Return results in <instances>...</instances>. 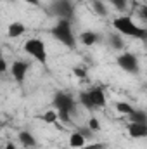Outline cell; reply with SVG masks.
<instances>
[{"mask_svg": "<svg viewBox=\"0 0 147 149\" xmlns=\"http://www.w3.org/2000/svg\"><path fill=\"white\" fill-rule=\"evenodd\" d=\"M52 106L54 109L57 111V118L64 123H71V116H74L76 108H78V102L73 99L71 94L64 92V90H59L54 94V99H52Z\"/></svg>", "mask_w": 147, "mask_h": 149, "instance_id": "6da1fadb", "label": "cell"}, {"mask_svg": "<svg viewBox=\"0 0 147 149\" xmlns=\"http://www.w3.org/2000/svg\"><path fill=\"white\" fill-rule=\"evenodd\" d=\"M112 30L116 33H119L121 37H132L137 38V40H144L147 35V30L139 26L130 16H119V17H114L112 19Z\"/></svg>", "mask_w": 147, "mask_h": 149, "instance_id": "7a4b0ae2", "label": "cell"}, {"mask_svg": "<svg viewBox=\"0 0 147 149\" xmlns=\"http://www.w3.org/2000/svg\"><path fill=\"white\" fill-rule=\"evenodd\" d=\"M50 35L55 38L59 43H62L68 49L76 47V35L73 31V24L71 21H64V19H57V23L50 28Z\"/></svg>", "mask_w": 147, "mask_h": 149, "instance_id": "3957f363", "label": "cell"}, {"mask_svg": "<svg viewBox=\"0 0 147 149\" xmlns=\"http://www.w3.org/2000/svg\"><path fill=\"white\" fill-rule=\"evenodd\" d=\"M78 104H81L88 111H95L106 106V94L101 87H94L88 90H81L78 95Z\"/></svg>", "mask_w": 147, "mask_h": 149, "instance_id": "277c9868", "label": "cell"}, {"mask_svg": "<svg viewBox=\"0 0 147 149\" xmlns=\"http://www.w3.org/2000/svg\"><path fill=\"white\" fill-rule=\"evenodd\" d=\"M24 52L31 57V59H35L37 63H40L42 66H47V59H49V54H47V45H45V42L42 40V38H28L26 42H24Z\"/></svg>", "mask_w": 147, "mask_h": 149, "instance_id": "5b68a950", "label": "cell"}, {"mask_svg": "<svg viewBox=\"0 0 147 149\" xmlns=\"http://www.w3.org/2000/svg\"><path fill=\"white\" fill-rule=\"evenodd\" d=\"M50 12L57 19H64V21L73 23L74 14H76V7H74L73 0H54L50 3Z\"/></svg>", "mask_w": 147, "mask_h": 149, "instance_id": "8992f818", "label": "cell"}, {"mask_svg": "<svg viewBox=\"0 0 147 149\" xmlns=\"http://www.w3.org/2000/svg\"><path fill=\"white\" fill-rule=\"evenodd\" d=\"M116 64H118L123 71H126V73H130V74H137L140 71V61H139V57H137L135 54H132V52H123V54H119V56L116 57Z\"/></svg>", "mask_w": 147, "mask_h": 149, "instance_id": "52a82bcc", "label": "cell"}, {"mask_svg": "<svg viewBox=\"0 0 147 149\" xmlns=\"http://www.w3.org/2000/svg\"><path fill=\"white\" fill-rule=\"evenodd\" d=\"M28 71H30V63L28 61H23V59L12 61V64H10V76H12V80L17 85H23L26 81Z\"/></svg>", "mask_w": 147, "mask_h": 149, "instance_id": "ba28073f", "label": "cell"}, {"mask_svg": "<svg viewBox=\"0 0 147 149\" xmlns=\"http://www.w3.org/2000/svg\"><path fill=\"white\" fill-rule=\"evenodd\" d=\"M101 33L99 31H94V30H85V31H81L78 37H76V42H80V43H83L85 47H94V45H97V43H101Z\"/></svg>", "mask_w": 147, "mask_h": 149, "instance_id": "9c48e42d", "label": "cell"}, {"mask_svg": "<svg viewBox=\"0 0 147 149\" xmlns=\"http://www.w3.org/2000/svg\"><path fill=\"white\" fill-rule=\"evenodd\" d=\"M126 130L132 139H146L147 137V123H130Z\"/></svg>", "mask_w": 147, "mask_h": 149, "instance_id": "30bf717a", "label": "cell"}, {"mask_svg": "<svg viewBox=\"0 0 147 149\" xmlns=\"http://www.w3.org/2000/svg\"><path fill=\"white\" fill-rule=\"evenodd\" d=\"M26 33V24L21 21H12L7 26V37L9 38H19Z\"/></svg>", "mask_w": 147, "mask_h": 149, "instance_id": "8fae6325", "label": "cell"}, {"mask_svg": "<svg viewBox=\"0 0 147 149\" xmlns=\"http://www.w3.org/2000/svg\"><path fill=\"white\" fill-rule=\"evenodd\" d=\"M17 139H19V144L23 146V148H35L38 146V141L37 137L30 132V130H21L19 134H17Z\"/></svg>", "mask_w": 147, "mask_h": 149, "instance_id": "7c38bea8", "label": "cell"}, {"mask_svg": "<svg viewBox=\"0 0 147 149\" xmlns=\"http://www.w3.org/2000/svg\"><path fill=\"white\" fill-rule=\"evenodd\" d=\"M107 42H109L111 49H114V50H123L125 49V40H123V37L119 33H116V31H112V33L107 35Z\"/></svg>", "mask_w": 147, "mask_h": 149, "instance_id": "4fadbf2b", "label": "cell"}, {"mask_svg": "<svg viewBox=\"0 0 147 149\" xmlns=\"http://www.w3.org/2000/svg\"><path fill=\"white\" fill-rule=\"evenodd\" d=\"M90 5H92L94 12L97 16H101V17H106L107 16V5H106L104 0H90Z\"/></svg>", "mask_w": 147, "mask_h": 149, "instance_id": "5bb4252c", "label": "cell"}, {"mask_svg": "<svg viewBox=\"0 0 147 149\" xmlns=\"http://www.w3.org/2000/svg\"><path fill=\"white\" fill-rule=\"evenodd\" d=\"M130 123H147V113L144 109H137L133 108V111L128 114Z\"/></svg>", "mask_w": 147, "mask_h": 149, "instance_id": "9a60e30c", "label": "cell"}, {"mask_svg": "<svg viewBox=\"0 0 147 149\" xmlns=\"http://www.w3.org/2000/svg\"><path fill=\"white\" fill-rule=\"evenodd\" d=\"M87 144V139L80 134V132H73L71 135H69V146L73 149H80L81 146H85Z\"/></svg>", "mask_w": 147, "mask_h": 149, "instance_id": "2e32d148", "label": "cell"}, {"mask_svg": "<svg viewBox=\"0 0 147 149\" xmlns=\"http://www.w3.org/2000/svg\"><path fill=\"white\" fill-rule=\"evenodd\" d=\"M38 118H40L42 121H45V123H52V125L59 121V118H57V111H55V109H49V111L42 113Z\"/></svg>", "mask_w": 147, "mask_h": 149, "instance_id": "e0dca14e", "label": "cell"}, {"mask_svg": "<svg viewBox=\"0 0 147 149\" xmlns=\"http://www.w3.org/2000/svg\"><path fill=\"white\" fill-rule=\"evenodd\" d=\"M116 111L119 113V114H125V116H128L130 113L133 111V106L130 104V102H123V101H119V102H116Z\"/></svg>", "mask_w": 147, "mask_h": 149, "instance_id": "ac0fdd59", "label": "cell"}, {"mask_svg": "<svg viewBox=\"0 0 147 149\" xmlns=\"http://www.w3.org/2000/svg\"><path fill=\"white\" fill-rule=\"evenodd\" d=\"M104 2H107L109 5H112L116 10H125L126 5H128V0H104Z\"/></svg>", "mask_w": 147, "mask_h": 149, "instance_id": "d6986e66", "label": "cell"}, {"mask_svg": "<svg viewBox=\"0 0 147 149\" xmlns=\"http://www.w3.org/2000/svg\"><path fill=\"white\" fill-rule=\"evenodd\" d=\"M87 127H88L94 134H95V132H99V130H101V121H99V118H97V116H92V118L88 120Z\"/></svg>", "mask_w": 147, "mask_h": 149, "instance_id": "ffe728a7", "label": "cell"}, {"mask_svg": "<svg viewBox=\"0 0 147 149\" xmlns=\"http://www.w3.org/2000/svg\"><path fill=\"white\" fill-rule=\"evenodd\" d=\"M73 74L76 76V78H87V70H85L83 66H74Z\"/></svg>", "mask_w": 147, "mask_h": 149, "instance_id": "44dd1931", "label": "cell"}, {"mask_svg": "<svg viewBox=\"0 0 147 149\" xmlns=\"http://www.w3.org/2000/svg\"><path fill=\"white\" fill-rule=\"evenodd\" d=\"M76 132H80V134H81V135H83V137H85V139H87V141H88V139H92V137H94V132H92V130H90V128H88V127H80V128H78V130H76Z\"/></svg>", "mask_w": 147, "mask_h": 149, "instance_id": "7402d4cb", "label": "cell"}, {"mask_svg": "<svg viewBox=\"0 0 147 149\" xmlns=\"http://www.w3.org/2000/svg\"><path fill=\"white\" fill-rule=\"evenodd\" d=\"M80 149H106V144H102V142H94V144H85V146H81Z\"/></svg>", "mask_w": 147, "mask_h": 149, "instance_id": "603a6c76", "label": "cell"}, {"mask_svg": "<svg viewBox=\"0 0 147 149\" xmlns=\"http://www.w3.org/2000/svg\"><path fill=\"white\" fill-rule=\"evenodd\" d=\"M7 68H9V66H7V61H5V59H3V56L0 54V74L5 73V71H7Z\"/></svg>", "mask_w": 147, "mask_h": 149, "instance_id": "cb8c5ba5", "label": "cell"}, {"mask_svg": "<svg viewBox=\"0 0 147 149\" xmlns=\"http://www.w3.org/2000/svg\"><path fill=\"white\" fill-rule=\"evenodd\" d=\"M17 2L28 3V5H35V7H40V5H42V2H40V0H17Z\"/></svg>", "mask_w": 147, "mask_h": 149, "instance_id": "d4e9b609", "label": "cell"}, {"mask_svg": "<svg viewBox=\"0 0 147 149\" xmlns=\"http://www.w3.org/2000/svg\"><path fill=\"white\" fill-rule=\"evenodd\" d=\"M2 149H19V148H17L14 142H7V144H5V146H3Z\"/></svg>", "mask_w": 147, "mask_h": 149, "instance_id": "484cf974", "label": "cell"}, {"mask_svg": "<svg viewBox=\"0 0 147 149\" xmlns=\"http://www.w3.org/2000/svg\"><path fill=\"white\" fill-rule=\"evenodd\" d=\"M0 149H2V146H0Z\"/></svg>", "mask_w": 147, "mask_h": 149, "instance_id": "4316f807", "label": "cell"}]
</instances>
